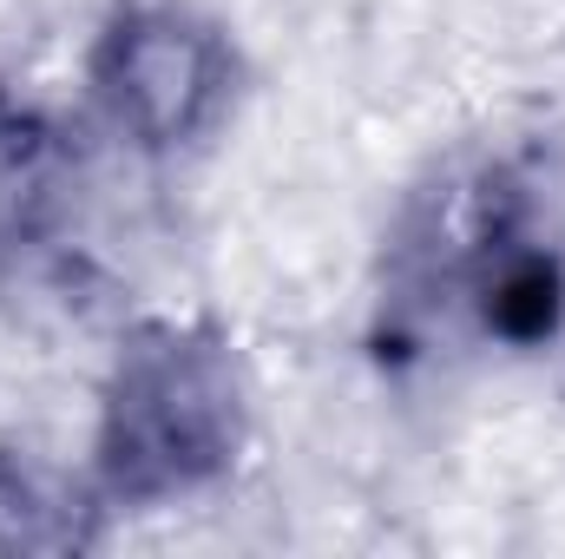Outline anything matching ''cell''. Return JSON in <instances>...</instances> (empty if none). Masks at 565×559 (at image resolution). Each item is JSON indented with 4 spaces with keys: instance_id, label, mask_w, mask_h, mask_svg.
<instances>
[{
    "instance_id": "cell-1",
    "label": "cell",
    "mask_w": 565,
    "mask_h": 559,
    "mask_svg": "<svg viewBox=\"0 0 565 559\" xmlns=\"http://www.w3.org/2000/svg\"><path fill=\"white\" fill-rule=\"evenodd\" d=\"M250 441V389L211 323H139L99 389L93 487L106 507H164L217 487Z\"/></svg>"
},
{
    "instance_id": "cell-2",
    "label": "cell",
    "mask_w": 565,
    "mask_h": 559,
    "mask_svg": "<svg viewBox=\"0 0 565 559\" xmlns=\"http://www.w3.org/2000/svg\"><path fill=\"white\" fill-rule=\"evenodd\" d=\"M86 86L99 119L132 151L171 158L231 119L237 46L224 40L217 20L178 0H139V7H119L93 40Z\"/></svg>"
},
{
    "instance_id": "cell-3",
    "label": "cell",
    "mask_w": 565,
    "mask_h": 559,
    "mask_svg": "<svg viewBox=\"0 0 565 559\" xmlns=\"http://www.w3.org/2000/svg\"><path fill=\"white\" fill-rule=\"evenodd\" d=\"M79 191V145L73 133L0 80V283L26 277L40 257L60 251Z\"/></svg>"
},
{
    "instance_id": "cell-4",
    "label": "cell",
    "mask_w": 565,
    "mask_h": 559,
    "mask_svg": "<svg viewBox=\"0 0 565 559\" xmlns=\"http://www.w3.org/2000/svg\"><path fill=\"white\" fill-rule=\"evenodd\" d=\"M99 487H79L40 454L0 441V553H86L99 547Z\"/></svg>"
}]
</instances>
